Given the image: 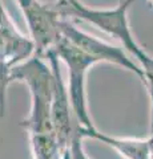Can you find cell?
<instances>
[{
	"instance_id": "277c9868",
	"label": "cell",
	"mask_w": 153,
	"mask_h": 159,
	"mask_svg": "<svg viewBox=\"0 0 153 159\" xmlns=\"http://www.w3.org/2000/svg\"><path fill=\"white\" fill-rule=\"evenodd\" d=\"M24 16L29 31V37L35 44V54L44 57L45 53L55 48L61 37L59 15L52 3H43L40 0H15Z\"/></svg>"
},
{
	"instance_id": "8fae6325",
	"label": "cell",
	"mask_w": 153,
	"mask_h": 159,
	"mask_svg": "<svg viewBox=\"0 0 153 159\" xmlns=\"http://www.w3.org/2000/svg\"><path fill=\"white\" fill-rule=\"evenodd\" d=\"M146 139H148V143H149L151 152H152V159H153V133H151V134H149V137H148Z\"/></svg>"
},
{
	"instance_id": "7a4b0ae2",
	"label": "cell",
	"mask_w": 153,
	"mask_h": 159,
	"mask_svg": "<svg viewBox=\"0 0 153 159\" xmlns=\"http://www.w3.org/2000/svg\"><path fill=\"white\" fill-rule=\"evenodd\" d=\"M13 81L23 82L31 94V109L20 126L28 135L55 134L52 125V96L55 76L45 57L33 54L12 68Z\"/></svg>"
},
{
	"instance_id": "6da1fadb",
	"label": "cell",
	"mask_w": 153,
	"mask_h": 159,
	"mask_svg": "<svg viewBox=\"0 0 153 159\" xmlns=\"http://www.w3.org/2000/svg\"><path fill=\"white\" fill-rule=\"evenodd\" d=\"M133 2L135 0H120L113 8H93L81 0H55L52 7L63 19L81 20L118 40L122 48L141 66L144 81L146 77H153V57L137 43L132 33L128 12Z\"/></svg>"
},
{
	"instance_id": "30bf717a",
	"label": "cell",
	"mask_w": 153,
	"mask_h": 159,
	"mask_svg": "<svg viewBox=\"0 0 153 159\" xmlns=\"http://www.w3.org/2000/svg\"><path fill=\"white\" fill-rule=\"evenodd\" d=\"M83 141H84V138H83L81 133H80V126H79L76 134L72 138L71 145H69V147H68L69 154H71V159H91L87 155L85 150H84Z\"/></svg>"
},
{
	"instance_id": "5b68a950",
	"label": "cell",
	"mask_w": 153,
	"mask_h": 159,
	"mask_svg": "<svg viewBox=\"0 0 153 159\" xmlns=\"http://www.w3.org/2000/svg\"><path fill=\"white\" fill-rule=\"evenodd\" d=\"M60 31L64 37L73 43L76 47H79L81 51L96 58L97 62H108L122 69H127L133 74L139 76L142 81L144 73H142L141 66L136 61H133L125 49L113 45L111 43H107L104 40L93 36V34H89L88 32L77 28L75 24L71 23V20L67 19H61Z\"/></svg>"
},
{
	"instance_id": "ba28073f",
	"label": "cell",
	"mask_w": 153,
	"mask_h": 159,
	"mask_svg": "<svg viewBox=\"0 0 153 159\" xmlns=\"http://www.w3.org/2000/svg\"><path fill=\"white\" fill-rule=\"evenodd\" d=\"M80 133L84 139L92 138L112 147L124 159H152L151 147L146 138L144 139V138L115 137V135L101 133L100 130H97V127L93 129V130H87V129L80 126Z\"/></svg>"
},
{
	"instance_id": "3957f363",
	"label": "cell",
	"mask_w": 153,
	"mask_h": 159,
	"mask_svg": "<svg viewBox=\"0 0 153 159\" xmlns=\"http://www.w3.org/2000/svg\"><path fill=\"white\" fill-rule=\"evenodd\" d=\"M53 51L57 54L59 60L67 66V88L76 121L81 127L87 129V130H93V129H96V126L92 121L89 107H88L87 76L89 69L93 65L98 64L97 60L81 51L80 48L71 43L68 39H65L63 34L56 43Z\"/></svg>"
},
{
	"instance_id": "9c48e42d",
	"label": "cell",
	"mask_w": 153,
	"mask_h": 159,
	"mask_svg": "<svg viewBox=\"0 0 153 159\" xmlns=\"http://www.w3.org/2000/svg\"><path fill=\"white\" fill-rule=\"evenodd\" d=\"M12 68L9 64L0 60V117H4L7 113V93L8 88L13 84Z\"/></svg>"
},
{
	"instance_id": "52a82bcc",
	"label": "cell",
	"mask_w": 153,
	"mask_h": 159,
	"mask_svg": "<svg viewBox=\"0 0 153 159\" xmlns=\"http://www.w3.org/2000/svg\"><path fill=\"white\" fill-rule=\"evenodd\" d=\"M35 54V44L15 25L0 0V60L11 66L19 65Z\"/></svg>"
},
{
	"instance_id": "8992f818",
	"label": "cell",
	"mask_w": 153,
	"mask_h": 159,
	"mask_svg": "<svg viewBox=\"0 0 153 159\" xmlns=\"http://www.w3.org/2000/svg\"><path fill=\"white\" fill-rule=\"evenodd\" d=\"M44 57L48 60L49 65H51L53 70V76H55L52 106H51L52 125L57 137L59 145L63 148V151H65L69 147L72 138L76 134L80 125L77 123L72 110L69 93H68V88L63 80V74L60 70V60H59L57 54L52 49V51L47 52Z\"/></svg>"
}]
</instances>
